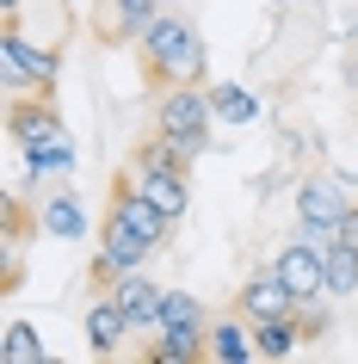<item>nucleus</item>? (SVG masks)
Masks as SVG:
<instances>
[{
    "label": "nucleus",
    "instance_id": "f257e3e1",
    "mask_svg": "<svg viewBox=\"0 0 358 364\" xmlns=\"http://www.w3.org/2000/svg\"><path fill=\"white\" fill-rule=\"evenodd\" d=\"M136 50H142V75H149V87H186V80H204V38H198L186 19H173V13H154L149 31L136 38Z\"/></svg>",
    "mask_w": 358,
    "mask_h": 364
},
{
    "label": "nucleus",
    "instance_id": "f03ea898",
    "mask_svg": "<svg viewBox=\"0 0 358 364\" xmlns=\"http://www.w3.org/2000/svg\"><path fill=\"white\" fill-rule=\"evenodd\" d=\"M210 124H216V105H210L204 80L161 87V99H154V136H167L186 161H198V154L210 149Z\"/></svg>",
    "mask_w": 358,
    "mask_h": 364
},
{
    "label": "nucleus",
    "instance_id": "7ed1b4c3",
    "mask_svg": "<svg viewBox=\"0 0 358 364\" xmlns=\"http://www.w3.org/2000/svg\"><path fill=\"white\" fill-rule=\"evenodd\" d=\"M0 62H6V93H56V43H31L19 25H0Z\"/></svg>",
    "mask_w": 358,
    "mask_h": 364
},
{
    "label": "nucleus",
    "instance_id": "20e7f679",
    "mask_svg": "<svg viewBox=\"0 0 358 364\" xmlns=\"http://www.w3.org/2000/svg\"><path fill=\"white\" fill-rule=\"evenodd\" d=\"M346 210H352V198L339 192V173H309V179L297 186V223H302V235L327 241Z\"/></svg>",
    "mask_w": 358,
    "mask_h": 364
},
{
    "label": "nucleus",
    "instance_id": "39448f33",
    "mask_svg": "<svg viewBox=\"0 0 358 364\" xmlns=\"http://www.w3.org/2000/svg\"><path fill=\"white\" fill-rule=\"evenodd\" d=\"M272 272L284 278V290H290L297 303H315V296H327V266H321V241H315V235L284 241V253L272 259Z\"/></svg>",
    "mask_w": 358,
    "mask_h": 364
},
{
    "label": "nucleus",
    "instance_id": "423d86ee",
    "mask_svg": "<svg viewBox=\"0 0 358 364\" xmlns=\"http://www.w3.org/2000/svg\"><path fill=\"white\" fill-rule=\"evenodd\" d=\"M6 136L19 142V149H38V142H68V130H62L56 105H50V93H13V105H6Z\"/></svg>",
    "mask_w": 358,
    "mask_h": 364
},
{
    "label": "nucleus",
    "instance_id": "0eeeda50",
    "mask_svg": "<svg viewBox=\"0 0 358 364\" xmlns=\"http://www.w3.org/2000/svg\"><path fill=\"white\" fill-rule=\"evenodd\" d=\"M112 296L124 303V315H130L136 333H161V303H167V284H154L142 266H130V272L112 284Z\"/></svg>",
    "mask_w": 358,
    "mask_h": 364
},
{
    "label": "nucleus",
    "instance_id": "6e6552de",
    "mask_svg": "<svg viewBox=\"0 0 358 364\" xmlns=\"http://www.w3.org/2000/svg\"><path fill=\"white\" fill-rule=\"evenodd\" d=\"M130 179L167 223H186V210H191V173L186 167H142V173L130 167Z\"/></svg>",
    "mask_w": 358,
    "mask_h": 364
},
{
    "label": "nucleus",
    "instance_id": "1a4fd4ad",
    "mask_svg": "<svg viewBox=\"0 0 358 364\" xmlns=\"http://www.w3.org/2000/svg\"><path fill=\"white\" fill-rule=\"evenodd\" d=\"M87 352L93 358H112V352H124V340H130L136 327H130V315H124V303H117L112 290H99L93 303H87Z\"/></svg>",
    "mask_w": 358,
    "mask_h": 364
},
{
    "label": "nucleus",
    "instance_id": "9d476101",
    "mask_svg": "<svg viewBox=\"0 0 358 364\" xmlns=\"http://www.w3.org/2000/svg\"><path fill=\"white\" fill-rule=\"evenodd\" d=\"M93 235H99V253H105L112 266H124V272H130V266H149L154 253H161L149 235L136 229V223H124L112 204H105V216H99V229H93Z\"/></svg>",
    "mask_w": 358,
    "mask_h": 364
},
{
    "label": "nucleus",
    "instance_id": "9b49d317",
    "mask_svg": "<svg viewBox=\"0 0 358 364\" xmlns=\"http://www.w3.org/2000/svg\"><path fill=\"white\" fill-rule=\"evenodd\" d=\"M235 309H241L247 321H272V315H297L302 303L290 296V290H284V278H278V272L265 266L260 278H247V284H241V296H235Z\"/></svg>",
    "mask_w": 358,
    "mask_h": 364
},
{
    "label": "nucleus",
    "instance_id": "f8f14e48",
    "mask_svg": "<svg viewBox=\"0 0 358 364\" xmlns=\"http://www.w3.org/2000/svg\"><path fill=\"white\" fill-rule=\"evenodd\" d=\"M204 358H210V364H247V358H260V346H253V321H247L241 309L223 315V321H210Z\"/></svg>",
    "mask_w": 358,
    "mask_h": 364
},
{
    "label": "nucleus",
    "instance_id": "ddd939ff",
    "mask_svg": "<svg viewBox=\"0 0 358 364\" xmlns=\"http://www.w3.org/2000/svg\"><path fill=\"white\" fill-rule=\"evenodd\" d=\"M38 229L50 235V241H87V235H93V216L80 210V198L75 192H50L43 198V210H38Z\"/></svg>",
    "mask_w": 358,
    "mask_h": 364
},
{
    "label": "nucleus",
    "instance_id": "4468645a",
    "mask_svg": "<svg viewBox=\"0 0 358 364\" xmlns=\"http://www.w3.org/2000/svg\"><path fill=\"white\" fill-rule=\"evenodd\" d=\"M154 19V0H105V13H99V31L112 43H136L142 31H149Z\"/></svg>",
    "mask_w": 358,
    "mask_h": 364
},
{
    "label": "nucleus",
    "instance_id": "2eb2a0df",
    "mask_svg": "<svg viewBox=\"0 0 358 364\" xmlns=\"http://www.w3.org/2000/svg\"><path fill=\"white\" fill-rule=\"evenodd\" d=\"M302 340H309V327H302V309H297V315H272V321H253V346H260V358H290Z\"/></svg>",
    "mask_w": 358,
    "mask_h": 364
},
{
    "label": "nucleus",
    "instance_id": "dca6fc26",
    "mask_svg": "<svg viewBox=\"0 0 358 364\" xmlns=\"http://www.w3.org/2000/svg\"><path fill=\"white\" fill-rule=\"evenodd\" d=\"M321 266H327V296H334V303L358 296V247H346L339 235H327V241H321Z\"/></svg>",
    "mask_w": 358,
    "mask_h": 364
},
{
    "label": "nucleus",
    "instance_id": "f3484780",
    "mask_svg": "<svg viewBox=\"0 0 358 364\" xmlns=\"http://www.w3.org/2000/svg\"><path fill=\"white\" fill-rule=\"evenodd\" d=\"M204 333L210 327H161L149 346V364H198L204 358Z\"/></svg>",
    "mask_w": 358,
    "mask_h": 364
},
{
    "label": "nucleus",
    "instance_id": "a211bd4d",
    "mask_svg": "<svg viewBox=\"0 0 358 364\" xmlns=\"http://www.w3.org/2000/svg\"><path fill=\"white\" fill-rule=\"evenodd\" d=\"M210 105H216L223 124H253V117H260V99L247 93V87H235V80H216V87H210Z\"/></svg>",
    "mask_w": 358,
    "mask_h": 364
},
{
    "label": "nucleus",
    "instance_id": "6ab92c4d",
    "mask_svg": "<svg viewBox=\"0 0 358 364\" xmlns=\"http://www.w3.org/2000/svg\"><path fill=\"white\" fill-rule=\"evenodd\" d=\"M0 358H6V364H43L50 352H43V340H38V327H31V321H13L6 333H0Z\"/></svg>",
    "mask_w": 358,
    "mask_h": 364
},
{
    "label": "nucleus",
    "instance_id": "aec40b11",
    "mask_svg": "<svg viewBox=\"0 0 358 364\" xmlns=\"http://www.w3.org/2000/svg\"><path fill=\"white\" fill-rule=\"evenodd\" d=\"M25 167L31 179H62L75 167V142H38V149H25Z\"/></svg>",
    "mask_w": 358,
    "mask_h": 364
},
{
    "label": "nucleus",
    "instance_id": "412c9836",
    "mask_svg": "<svg viewBox=\"0 0 358 364\" xmlns=\"http://www.w3.org/2000/svg\"><path fill=\"white\" fill-rule=\"evenodd\" d=\"M124 167H136V173H142V167H186V173H191V161H186L179 149H173L167 136H154V142H136Z\"/></svg>",
    "mask_w": 358,
    "mask_h": 364
},
{
    "label": "nucleus",
    "instance_id": "4be33fe9",
    "mask_svg": "<svg viewBox=\"0 0 358 364\" xmlns=\"http://www.w3.org/2000/svg\"><path fill=\"white\" fill-rule=\"evenodd\" d=\"M161 327H210L204 321V303H198L191 290H167V303H161Z\"/></svg>",
    "mask_w": 358,
    "mask_h": 364
},
{
    "label": "nucleus",
    "instance_id": "5701e85b",
    "mask_svg": "<svg viewBox=\"0 0 358 364\" xmlns=\"http://www.w3.org/2000/svg\"><path fill=\"white\" fill-rule=\"evenodd\" d=\"M327 303H334V296H315V303H302V327H309V340H321V333H327Z\"/></svg>",
    "mask_w": 358,
    "mask_h": 364
},
{
    "label": "nucleus",
    "instance_id": "b1692460",
    "mask_svg": "<svg viewBox=\"0 0 358 364\" xmlns=\"http://www.w3.org/2000/svg\"><path fill=\"white\" fill-rule=\"evenodd\" d=\"M339 241H346V247H358V204H352V210H346V216H339Z\"/></svg>",
    "mask_w": 358,
    "mask_h": 364
},
{
    "label": "nucleus",
    "instance_id": "393cba45",
    "mask_svg": "<svg viewBox=\"0 0 358 364\" xmlns=\"http://www.w3.org/2000/svg\"><path fill=\"white\" fill-rule=\"evenodd\" d=\"M19 6L25 0H0V25H19Z\"/></svg>",
    "mask_w": 358,
    "mask_h": 364
},
{
    "label": "nucleus",
    "instance_id": "a878e982",
    "mask_svg": "<svg viewBox=\"0 0 358 364\" xmlns=\"http://www.w3.org/2000/svg\"><path fill=\"white\" fill-rule=\"evenodd\" d=\"M346 43H352V56H346V80L358 87V38H346Z\"/></svg>",
    "mask_w": 358,
    "mask_h": 364
}]
</instances>
